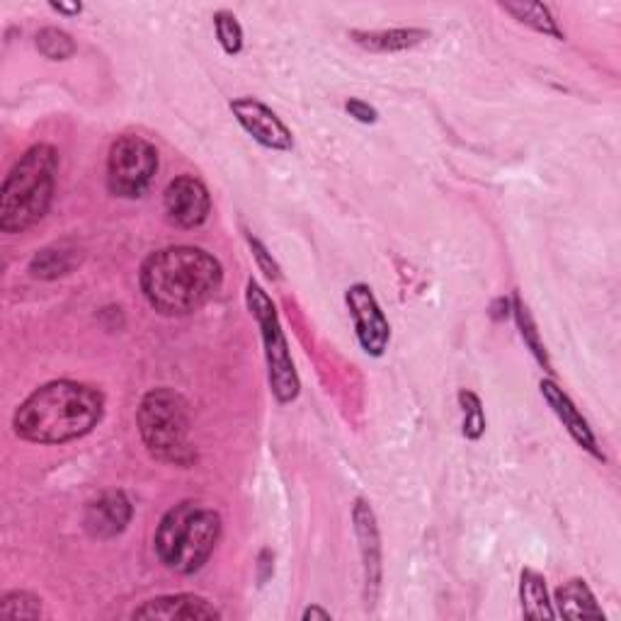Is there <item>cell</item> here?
Instances as JSON below:
<instances>
[{"label":"cell","instance_id":"obj_18","mask_svg":"<svg viewBox=\"0 0 621 621\" xmlns=\"http://www.w3.org/2000/svg\"><path fill=\"white\" fill-rule=\"evenodd\" d=\"M520 599L522 612H525L527 619H556V609L547 593V581H544L537 571H522Z\"/></svg>","mask_w":621,"mask_h":621},{"label":"cell","instance_id":"obj_15","mask_svg":"<svg viewBox=\"0 0 621 621\" xmlns=\"http://www.w3.org/2000/svg\"><path fill=\"white\" fill-rule=\"evenodd\" d=\"M556 609H559L556 617L563 619H605L602 607L581 577H573L556 590Z\"/></svg>","mask_w":621,"mask_h":621},{"label":"cell","instance_id":"obj_5","mask_svg":"<svg viewBox=\"0 0 621 621\" xmlns=\"http://www.w3.org/2000/svg\"><path fill=\"white\" fill-rule=\"evenodd\" d=\"M136 425L154 459L182 468L198 462V452L190 440V406L178 391L168 386L148 391L139 403Z\"/></svg>","mask_w":621,"mask_h":621},{"label":"cell","instance_id":"obj_23","mask_svg":"<svg viewBox=\"0 0 621 621\" xmlns=\"http://www.w3.org/2000/svg\"><path fill=\"white\" fill-rule=\"evenodd\" d=\"M459 403L464 408V434L468 440H478L486 432V416L481 408V401L471 391H462Z\"/></svg>","mask_w":621,"mask_h":621},{"label":"cell","instance_id":"obj_17","mask_svg":"<svg viewBox=\"0 0 621 621\" xmlns=\"http://www.w3.org/2000/svg\"><path fill=\"white\" fill-rule=\"evenodd\" d=\"M75 265H79V250L57 243L37 250L35 258L29 260V272L37 279H57L69 275Z\"/></svg>","mask_w":621,"mask_h":621},{"label":"cell","instance_id":"obj_3","mask_svg":"<svg viewBox=\"0 0 621 621\" xmlns=\"http://www.w3.org/2000/svg\"><path fill=\"white\" fill-rule=\"evenodd\" d=\"M59 151L49 144L27 148L0 188V231L25 234L45 219L57 192Z\"/></svg>","mask_w":621,"mask_h":621},{"label":"cell","instance_id":"obj_13","mask_svg":"<svg viewBox=\"0 0 621 621\" xmlns=\"http://www.w3.org/2000/svg\"><path fill=\"white\" fill-rule=\"evenodd\" d=\"M539 389H541V396L547 398L551 410L556 413V418H559L563 422V428L571 432V438L581 444L583 450H587L593 456H597V459H605L602 452H599V446H597L593 428L581 416V410L575 408V403L569 398V394H565L563 389L556 386L551 379H544Z\"/></svg>","mask_w":621,"mask_h":621},{"label":"cell","instance_id":"obj_9","mask_svg":"<svg viewBox=\"0 0 621 621\" xmlns=\"http://www.w3.org/2000/svg\"><path fill=\"white\" fill-rule=\"evenodd\" d=\"M168 219L180 228H200L212 214V198L206 184L194 176L172 180L163 194Z\"/></svg>","mask_w":621,"mask_h":621},{"label":"cell","instance_id":"obj_20","mask_svg":"<svg viewBox=\"0 0 621 621\" xmlns=\"http://www.w3.org/2000/svg\"><path fill=\"white\" fill-rule=\"evenodd\" d=\"M37 49L49 61H67L75 53V41L59 27H45L37 32Z\"/></svg>","mask_w":621,"mask_h":621},{"label":"cell","instance_id":"obj_24","mask_svg":"<svg viewBox=\"0 0 621 621\" xmlns=\"http://www.w3.org/2000/svg\"><path fill=\"white\" fill-rule=\"evenodd\" d=\"M515 315H517V325H520V333H522V337H525V343L529 345V350L534 353V357H537L544 367L551 369L549 359H547V353H544V345L539 343L537 329H534V321H532V315H529L527 307H525V303H522V299H520V297H515Z\"/></svg>","mask_w":621,"mask_h":621},{"label":"cell","instance_id":"obj_12","mask_svg":"<svg viewBox=\"0 0 621 621\" xmlns=\"http://www.w3.org/2000/svg\"><path fill=\"white\" fill-rule=\"evenodd\" d=\"M132 619H163V621H194V619H222V612L210 599L200 595H163L141 605L132 612Z\"/></svg>","mask_w":621,"mask_h":621},{"label":"cell","instance_id":"obj_7","mask_svg":"<svg viewBox=\"0 0 621 621\" xmlns=\"http://www.w3.org/2000/svg\"><path fill=\"white\" fill-rule=\"evenodd\" d=\"M158 172V151L144 136H119L107 156V188L115 198L139 200Z\"/></svg>","mask_w":621,"mask_h":621},{"label":"cell","instance_id":"obj_28","mask_svg":"<svg viewBox=\"0 0 621 621\" xmlns=\"http://www.w3.org/2000/svg\"><path fill=\"white\" fill-rule=\"evenodd\" d=\"M301 619L303 621H315V619H319V621H331V612H325V609H321V607H309L307 612L301 614Z\"/></svg>","mask_w":621,"mask_h":621},{"label":"cell","instance_id":"obj_27","mask_svg":"<svg viewBox=\"0 0 621 621\" xmlns=\"http://www.w3.org/2000/svg\"><path fill=\"white\" fill-rule=\"evenodd\" d=\"M51 10H57L61 15H81L83 13V5L81 3H49Z\"/></svg>","mask_w":621,"mask_h":621},{"label":"cell","instance_id":"obj_8","mask_svg":"<svg viewBox=\"0 0 621 621\" xmlns=\"http://www.w3.org/2000/svg\"><path fill=\"white\" fill-rule=\"evenodd\" d=\"M345 301L355 319V333L362 350L372 357L384 355L391 341V325L372 289L367 285H353L345 294Z\"/></svg>","mask_w":621,"mask_h":621},{"label":"cell","instance_id":"obj_11","mask_svg":"<svg viewBox=\"0 0 621 621\" xmlns=\"http://www.w3.org/2000/svg\"><path fill=\"white\" fill-rule=\"evenodd\" d=\"M132 515V500L119 493V490H110V493L91 500L83 515V527L93 539H112L129 527Z\"/></svg>","mask_w":621,"mask_h":621},{"label":"cell","instance_id":"obj_16","mask_svg":"<svg viewBox=\"0 0 621 621\" xmlns=\"http://www.w3.org/2000/svg\"><path fill=\"white\" fill-rule=\"evenodd\" d=\"M350 37L355 45H359L367 51H379V53H389V51H406L422 45L425 39L430 37V32L425 29H381V32H362V29H353Z\"/></svg>","mask_w":621,"mask_h":621},{"label":"cell","instance_id":"obj_19","mask_svg":"<svg viewBox=\"0 0 621 621\" xmlns=\"http://www.w3.org/2000/svg\"><path fill=\"white\" fill-rule=\"evenodd\" d=\"M500 8H503L507 15L515 17L517 23L532 27L534 32H539V35H547V37H553L559 41L565 39V35L559 29V23H556V17H553L549 5L525 3V0H520V3H500Z\"/></svg>","mask_w":621,"mask_h":621},{"label":"cell","instance_id":"obj_25","mask_svg":"<svg viewBox=\"0 0 621 621\" xmlns=\"http://www.w3.org/2000/svg\"><path fill=\"white\" fill-rule=\"evenodd\" d=\"M248 243H250V248H253V255H255V260H258L260 270L265 272L267 279H275V282H277V279L282 277L279 265L275 263V260H272V258L267 255V250L263 248V243H260L258 238H253V236H248Z\"/></svg>","mask_w":621,"mask_h":621},{"label":"cell","instance_id":"obj_6","mask_svg":"<svg viewBox=\"0 0 621 621\" xmlns=\"http://www.w3.org/2000/svg\"><path fill=\"white\" fill-rule=\"evenodd\" d=\"M246 301H248L250 313H253V319L260 325V333H263L267 377H270L272 394H275V398L279 403H291L294 398L299 396L301 381L297 374V367H294L285 331H282L277 307L272 303V299L267 297L265 289L260 287L255 279H248Z\"/></svg>","mask_w":621,"mask_h":621},{"label":"cell","instance_id":"obj_10","mask_svg":"<svg viewBox=\"0 0 621 621\" xmlns=\"http://www.w3.org/2000/svg\"><path fill=\"white\" fill-rule=\"evenodd\" d=\"M231 112L236 115L238 124H241L260 146L272 151L294 148V136L289 127L282 122L265 103L255 100V97H238V100H231Z\"/></svg>","mask_w":621,"mask_h":621},{"label":"cell","instance_id":"obj_21","mask_svg":"<svg viewBox=\"0 0 621 621\" xmlns=\"http://www.w3.org/2000/svg\"><path fill=\"white\" fill-rule=\"evenodd\" d=\"M0 617L8 619H39L41 599L25 590H13L0 597Z\"/></svg>","mask_w":621,"mask_h":621},{"label":"cell","instance_id":"obj_2","mask_svg":"<svg viewBox=\"0 0 621 621\" xmlns=\"http://www.w3.org/2000/svg\"><path fill=\"white\" fill-rule=\"evenodd\" d=\"M105 396L100 389L81 381L59 379L39 386L15 410L17 438L35 444L73 442L97 428L103 420Z\"/></svg>","mask_w":621,"mask_h":621},{"label":"cell","instance_id":"obj_26","mask_svg":"<svg viewBox=\"0 0 621 621\" xmlns=\"http://www.w3.org/2000/svg\"><path fill=\"white\" fill-rule=\"evenodd\" d=\"M345 110L350 112V117H355L357 122H362V124H374L377 119H379V112L374 110L372 105L365 103V100H357V97H350V100L345 103Z\"/></svg>","mask_w":621,"mask_h":621},{"label":"cell","instance_id":"obj_1","mask_svg":"<svg viewBox=\"0 0 621 621\" xmlns=\"http://www.w3.org/2000/svg\"><path fill=\"white\" fill-rule=\"evenodd\" d=\"M139 282L151 309L180 319L216 297L224 285V267L204 248L170 246L144 260Z\"/></svg>","mask_w":621,"mask_h":621},{"label":"cell","instance_id":"obj_22","mask_svg":"<svg viewBox=\"0 0 621 621\" xmlns=\"http://www.w3.org/2000/svg\"><path fill=\"white\" fill-rule=\"evenodd\" d=\"M214 27L216 39H219V45L228 57H236V53L243 51V27L236 20V15L222 10V13L214 15Z\"/></svg>","mask_w":621,"mask_h":621},{"label":"cell","instance_id":"obj_4","mask_svg":"<svg viewBox=\"0 0 621 621\" xmlns=\"http://www.w3.org/2000/svg\"><path fill=\"white\" fill-rule=\"evenodd\" d=\"M222 539V515L214 507L184 500L163 515L154 547L160 563L180 575L198 573Z\"/></svg>","mask_w":621,"mask_h":621},{"label":"cell","instance_id":"obj_14","mask_svg":"<svg viewBox=\"0 0 621 621\" xmlns=\"http://www.w3.org/2000/svg\"><path fill=\"white\" fill-rule=\"evenodd\" d=\"M353 517H355L357 537H359V541H362L367 587H377L379 575H381V549H379V532H377L374 512L365 503V500H357Z\"/></svg>","mask_w":621,"mask_h":621}]
</instances>
